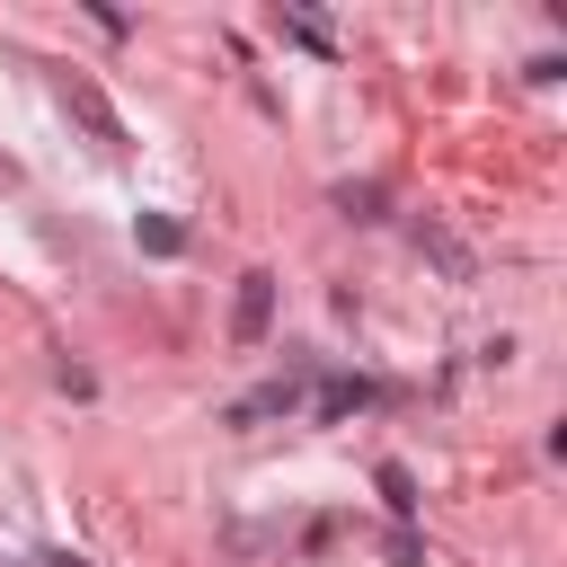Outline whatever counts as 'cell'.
I'll return each instance as SVG.
<instances>
[{
	"mask_svg": "<svg viewBox=\"0 0 567 567\" xmlns=\"http://www.w3.org/2000/svg\"><path fill=\"white\" fill-rule=\"evenodd\" d=\"M266 328H275V275L248 266L239 292H230V346H266Z\"/></svg>",
	"mask_w": 567,
	"mask_h": 567,
	"instance_id": "1",
	"label": "cell"
},
{
	"mask_svg": "<svg viewBox=\"0 0 567 567\" xmlns=\"http://www.w3.org/2000/svg\"><path fill=\"white\" fill-rule=\"evenodd\" d=\"M310 381H319V399H310V416H319V425H346L354 408H381V399H390V390H381V381H363V372H310Z\"/></svg>",
	"mask_w": 567,
	"mask_h": 567,
	"instance_id": "2",
	"label": "cell"
},
{
	"mask_svg": "<svg viewBox=\"0 0 567 567\" xmlns=\"http://www.w3.org/2000/svg\"><path fill=\"white\" fill-rule=\"evenodd\" d=\"M310 372H319V363H310V354H301V363H292V372H284V381H266V390H248V399H239V408H230V425H266V416H292V408H301V399H310Z\"/></svg>",
	"mask_w": 567,
	"mask_h": 567,
	"instance_id": "3",
	"label": "cell"
},
{
	"mask_svg": "<svg viewBox=\"0 0 567 567\" xmlns=\"http://www.w3.org/2000/svg\"><path fill=\"white\" fill-rule=\"evenodd\" d=\"M62 106L89 124V142H97V151H124V124H115V106H106L89 80H62Z\"/></svg>",
	"mask_w": 567,
	"mask_h": 567,
	"instance_id": "4",
	"label": "cell"
},
{
	"mask_svg": "<svg viewBox=\"0 0 567 567\" xmlns=\"http://www.w3.org/2000/svg\"><path fill=\"white\" fill-rule=\"evenodd\" d=\"M372 487H381V505H390L399 523L416 514V470H408V461H381V470H372Z\"/></svg>",
	"mask_w": 567,
	"mask_h": 567,
	"instance_id": "5",
	"label": "cell"
},
{
	"mask_svg": "<svg viewBox=\"0 0 567 567\" xmlns=\"http://www.w3.org/2000/svg\"><path fill=\"white\" fill-rule=\"evenodd\" d=\"M133 239H142L151 257H177V248H186V221H177V213H142V221H133Z\"/></svg>",
	"mask_w": 567,
	"mask_h": 567,
	"instance_id": "6",
	"label": "cell"
},
{
	"mask_svg": "<svg viewBox=\"0 0 567 567\" xmlns=\"http://www.w3.org/2000/svg\"><path fill=\"white\" fill-rule=\"evenodd\" d=\"M284 35H292V44H310V53H337L328 18H310V9H284Z\"/></svg>",
	"mask_w": 567,
	"mask_h": 567,
	"instance_id": "7",
	"label": "cell"
},
{
	"mask_svg": "<svg viewBox=\"0 0 567 567\" xmlns=\"http://www.w3.org/2000/svg\"><path fill=\"white\" fill-rule=\"evenodd\" d=\"M337 213L346 221H381V186H337Z\"/></svg>",
	"mask_w": 567,
	"mask_h": 567,
	"instance_id": "8",
	"label": "cell"
},
{
	"mask_svg": "<svg viewBox=\"0 0 567 567\" xmlns=\"http://www.w3.org/2000/svg\"><path fill=\"white\" fill-rule=\"evenodd\" d=\"M381 549H390V567H425V540H416V532H408V523H399V532H390V540H381Z\"/></svg>",
	"mask_w": 567,
	"mask_h": 567,
	"instance_id": "9",
	"label": "cell"
},
{
	"mask_svg": "<svg viewBox=\"0 0 567 567\" xmlns=\"http://www.w3.org/2000/svg\"><path fill=\"white\" fill-rule=\"evenodd\" d=\"M44 567H89V558H71V549H53V558H44Z\"/></svg>",
	"mask_w": 567,
	"mask_h": 567,
	"instance_id": "10",
	"label": "cell"
}]
</instances>
